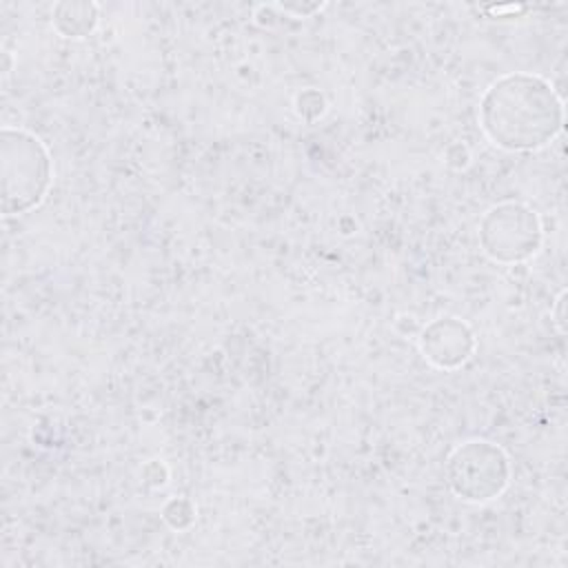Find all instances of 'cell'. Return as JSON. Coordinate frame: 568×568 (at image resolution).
<instances>
[{"label":"cell","instance_id":"cell-1","mask_svg":"<svg viewBox=\"0 0 568 568\" xmlns=\"http://www.w3.org/2000/svg\"><path fill=\"white\" fill-rule=\"evenodd\" d=\"M477 120L493 146L506 153H532L548 146L564 131L566 109L546 75L508 71L484 89Z\"/></svg>","mask_w":568,"mask_h":568},{"label":"cell","instance_id":"cell-2","mask_svg":"<svg viewBox=\"0 0 568 568\" xmlns=\"http://www.w3.org/2000/svg\"><path fill=\"white\" fill-rule=\"evenodd\" d=\"M53 184V158L44 140L24 126L0 131L2 215L16 217L38 209Z\"/></svg>","mask_w":568,"mask_h":568},{"label":"cell","instance_id":"cell-3","mask_svg":"<svg viewBox=\"0 0 568 568\" xmlns=\"http://www.w3.org/2000/svg\"><path fill=\"white\" fill-rule=\"evenodd\" d=\"M481 253L497 264H521L539 255L544 222L537 209L521 200H501L488 206L477 226Z\"/></svg>","mask_w":568,"mask_h":568},{"label":"cell","instance_id":"cell-4","mask_svg":"<svg viewBox=\"0 0 568 568\" xmlns=\"http://www.w3.org/2000/svg\"><path fill=\"white\" fill-rule=\"evenodd\" d=\"M448 490L468 504H488L510 484L513 466L508 453L490 439H466L457 444L444 464Z\"/></svg>","mask_w":568,"mask_h":568},{"label":"cell","instance_id":"cell-5","mask_svg":"<svg viewBox=\"0 0 568 568\" xmlns=\"http://www.w3.org/2000/svg\"><path fill=\"white\" fill-rule=\"evenodd\" d=\"M422 357L439 371H457L477 351V335L468 322L455 315H439L417 333Z\"/></svg>","mask_w":568,"mask_h":568},{"label":"cell","instance_id":"cell-6","mask_svg":"<svg viewBox=\"0 0 568 568\" xmlns=\"http://www.w3.org/2000/svg\"><path fill=\"white\" fill-rule=\"evenodd\" d=\"M98 24H100L98 2L62 0V2H55L51 9V27L62 38L84 40L98 29Z\"/></svg>","mask_w":568,"mask_h":568},{"label":"cell","instance_id":"cell-7","mask_svg":"<svg viewBox=\"0 0 568 568\" xmlns=\"http://www.w3.org/2000/svg\"><path fill=\"white\" fill-rule=\"evenodd\" d=\"M162 519L173 528V530H184L195 521V504L184 497L175 495L162 506Z\"/></svg>","mask_w":568,"mask_h":568},{"label":"cell","instance_id":"cell-8","mask_svg":"<svg viewBox=\"0 0 568 568\" xmlns=\"http://www.w3.org/2000/svg\"><path fill=\"white\" fill-rule=\"evenodd\" d=\"M295 109H297L300 118L313 122V120H317L326 111V102H324V95L320 91L306 89V91H302L295 98Z\"/></svg>","mask_w":568,"mask_h":568},{"label":"cell","instance_id":"cell-9","mask_svg":"<svg viewBox=\"0 0 568 568\" xmlns=\"http://www.w3.org/2000/svg\"><path fill=\"white\" fill-rule=\"evenodd\" d=\"M280 11L293 16V18H311L315 13H320L322 9H326V2H302V4H293V2H280L275 4Z\"/></svg>","mask_w":568,"mask_h":568},{"label":"cell","instance_id":"cell-10","mask_svg":"<svg viewBox=\"0 0 568 568\" xmlns=\"http://www.w3.org/2000/svg\"><path fill=\"white\" fill-rule=\"evenodd\" d=\"M566 297H568V293H566V288H561L552 308H550V315H552V322H555L559 335L566 333Z\"/></svg>","mask_w":568,"mask_h":568},{"label":"cell","instance_id":"cell-11","mask_svg":"<svg viewBox=\"0 0 568 568\" xmlns=\"http://www.w3.org/2000/svg\"><path fill=\"white\" fill-rule=\"evenodd\" d=\"M488 13L493 16H506V13H517V11H526V7H515V4H504V7H486Z\"/></svg>","mask_w":568,"mask_h":568}]
</instances>
